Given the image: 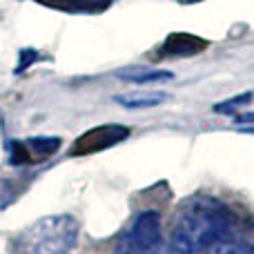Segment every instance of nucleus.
I'll list each match as a JSON object with an SVG mask.
<instances>
[{"instance_id": "obj_1", "label": "nucleus", "mask_w": 254, "mask_h": 254, "mask_svg": "<svg viewBox=\"0 0 254 254\" xmlns=\"http://www.w3.org/2000/svg\"><path fill=\"white\" fill-rule=\"evenodd\" d=\"M234 223L237 219L225 203L207 194H196L181 203L167 246L179 254H198L230 239Z\"/></svg>"}, {"instance_id": "obj_2", "label": "nucleus", "mask_w": 254, "mask_h": 254, "mask_svg": "<svg viewBox=\"0 0 254 254\" xmlns=\"http://www.w3.org/2000/svg\"><path fill=\"white\" fill-rule=\"evenodd\" d=\"M78 239V223L69 214L34 221L13 237L11 254H69Z\"/></svg>"}, {"instance_id": "obj_3", "label": "nucleus", "mask_w": 254, "mask_h": 254, "mask_svg": "<svg viewBox=\"0 0 254 254\" xmlns=\"http://www.w3.org/2000/svg\"><path fill=\"white\" fill-rule=\"evenodd\" d=\"M114 254H170L163 239L161 216L152 210L134 216V221L116 239Z\"/></svg>"}, {"instance_id": "obj_4", "label": "nucleus", "mask_w": 254, "mask_h": 254, "mask_svg": "<svg viewBox=\"0 0 254 254\" xmlns=\"http://www.w3.org/2000/svg\"><path fill=\"white\" fill-rule=\"evenodd\" d=\"M129 129L121 125H101V127H94L89 129L83 138L76 140L74 154H94V152H103V149L112 147V145L121 143L123 138H127Z\"/></svg>"}, {"instance_id": "obj_5", "label": "nucleus", "mask_w": 254, "mask_h": 254, "mask_svg": "<svg viewBox=\"0 0 254 254\" xmlns=\"http://www.w3.org/2000/svg\"><path fill=\"white\" fill-rule=\"evenodd\" d=\"M58 145H61V140H58V138H45V136L22 140V143H13L11 163H36V161H43V158L52 156V154L56 152Z\"/></svg>"}, {"instance_id": "obj_6", "label": "nucleus", "mask_w": 254, "mask_h": 254, "mask_svg": "<svg viewBox=\"0 0 254 254\" xmlns=\"http://www.w3.org/2000/svg\"><path fill=\"white\" fill-rule=\"evenodd\" d=\"M119 78L125 80V83H136V85L163 83V80H170L172 78V71H167V69H143V67H134V69L119 71Z\"/></svg>"}, {"instance_id": "obj_7", "label": "nucleus", "mask_w": 254, "mask_h": 254, "mask_svg": "<svg viewBox=\"0 0 254 254\" xmlns=\"http://www.w3.org/2000/svg\"><path fill=\"white\" fill-rule=\"evenodd\" d=\"M167 98V94L163 92H154V94H131V96H116L114 101L119 103V105L123 107H129V110H134V107H154L158 105V103H163Z\"/></svg>"}, {"instance_id": "obj_8", "label": "nucleus", "mask_w": 254, "mask_h": 254, "mask_svg": "<svg viewBox=\"0 0 254 254\" xmlns=\"http://www.w3.org/2000/svg\"><path fill=\"white\" fill-rule=\"evenodd\" d=\"M210 254H252V250L241 241H232V239H223L216 246L210 248Z\"/></svg>"}, {"instance_id": "obj_9", "label": "nucleus", "mask_w": 254, "mask_h": 254, "mask_svg": "<svg viewBox=\"0 0 254 254\" xmlns=\"http://www.w3.org/2000/svg\"><path fill=\"white\" fill-rule=\"evenodd\" d=\"M250 101H252V94L248 92V94H241V96H234L232 101H228V103H219V105H214V110L216 112H232L234 107L246 105V103H250Z\"/></svg>"}, {"instance_id": "obj_10", "label": "nucleus", "mask_w": 254, "mask_h": 254, "mask_svg": "<svg viewBox=\"0 0 254 254\" xmlns=\"http://www.w3.org/2000/svg\"><path fill=\"white\" fill-rule=\"evenodd\" d=\"M47 2H56V4H67V7H103L110 0H47Z\"/></svg>"}, {"instance_id": "obj_11", "label": "nucleus", "mask_w": 254, "mask_h": 254, "mask_svg": "<svg viewBox=\"0 0 254 254\" xmlns=\"http://www.w3.org/2000/svg\"><path fill=\"white\" fill-rule=\"evenodd\" d=\"M9 201H11V185H9V181H0V210Z\"/></svg>"}, {"instance_id": "obj_12", "label": "nucleus", "mask_w": 254, "mask_h": 254, "mask_svg": "<svg viewBox=\"0 0 254 254\" xmlns=\"http://www.w3.org/2000/svg\"><path fill=\"white\" fill-rule=\"evenodd\" d=\"M237 123H254V114H241V116H237Z\"/></svg>"}]
</instances>
